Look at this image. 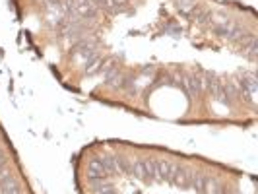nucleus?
Returning <instances> with one entry per match:
<instances>
[{
    "label": "nucleus",
    "instance_id": "nucleus-3",
    "mask_svg": "<svg viewBox=\"0 0 258 194\" xmlns=\"http://www.w3.org/2000/svg\"><path fill=\"white\" fill-rule=\"evenodd\" d=\"M101 177H111L103 167L101 157H91L88 161V179H101Z\"/></svg>",
    "mask_w": 258,
    "mask_h": 194
},
{
    "label": "nucleus",
    "instance_id": "nucleus-6",
    "mask_svg": "<svg viewBox=\"0 0 258 194\" xmlns=\"http://www.w3.org/2000/svg\"><path fill=\"white\" fill-rule=\"evenodd\" d=\"M142 169H144V181H155L157 173H155V163L154 159H142Z\"/></svg>",
    "mask_w": 258,
    "mask_h": 194
},
{
    "label": "nucleus",
    "instance_id": "nucleus-16",
    "mask_svg": "<svg viewBox=\"0 0 258 194\" xmlns=\"http://www.w3.org/2000/svg\"><path fill=\"white\" fill-rule=\"evenodd\" d=\"M0 148H2V142H0Z\"/></svg>",
    "mask_w": 258,
    "mask_h": 194
},
{
    "label": "nucleus",
    "instance_id": "nucleus-4",
    "mask_svg": "<svg viewBox=\"0 0 258 194\" xmlns=\"http://www.w3.org/2000/svg\"><path fill=\"white\" fill-rule=\"evenodd\" d=\"M182 88L188 95L200 93V76L198 74H182Z\"/></svg>",
    "mask_w": 258,
    "mask_h": 194
},
{
    "label": "nucleus",
    "instance_id": "nucleus-12",
    "mask_svg": "<svg viewBox=\"0 0 258 194\" xmlns=\"http://www.w3.org/2000/svg\"><path fill=\"white\" fill-rule=\"evenodd\" d=\"M93 194H118V190H116L113 184H105V186H101V188L93 190Z\"/></svg>",
    "mask_w": 258,
    "mask_h": 194
},
{
    "label": "nucleus",
    "instance_id": "nucleus-9",
    "mask_svg": "<svg viewBox=\"0 0 258 194\" xmlns=\"http://www.w3.org/2000/svg\"><path fill=\"white\" fill-rule=\"evenodd\" d=\"M221 188H223V186H221V184L216 181V179H212V177H206V182H204V192H202V194H220Z\"/></svg>",
    "mask_w": 258,
    "mask_h": 194
},
{
    "label": "nucleus",
    "instance_id": "nucleus-2",
    "mask_svg": "<svg viewBox=\"0 0 258 194\" xmlns=\"http://www.w3.org/2000/svg\"><path fill=\"white\" fill-rule=\"evenodd\" d=\"M190 181H192V173H190L188 169L177 165L175 173H173L171 182H173L175 186H179V188H188V186H190Z\"/></svg>",
    "mask_w": 258,
    "mask_h": 194
},
{
    "label": "nucleus",
    "instance_id": "nucleus-8",
    "mask_svg": "<svg viewBox=\"0 0 258 194\" xmlns=\"http://www.w3.org/2000/svg\"><path fill=\"white\" fill-rule=\"evenodd\" d=\"M0 194H24V190H22L20 181H18V179H12L10 182H6V184L0 186Z\"/></svg>",
    "mask_w": 258,
    "mask_h": 194
},
{
    "label": "nucleus",
    "instance_id": "nucleus-10",
    "mask_svg": "<svg viewBox=\"0 0 258 194\" xmlns=\"http://www.w3.org/2000/svg\"><path fill=\"white\" fill-rule=\"evenodd\" d=\"M204 182H206V175H198V173H192V181H190V186H192L196 192H204Z\"/></svg>",
    "mask_w": 258,
    "mask_h": 194
},
{
    "label": "nucleus",
    "instance_id": "nucleus-7",
    "mask_svg": "<svg viewBox=\"0 0 258 194\" xmlns=\"http://www.w3.org/2000/svg\"><path fill=\"white\" fill-rule=\"evenodd\" d=\"M101 161H103V167H105V171L113 177V175H120V171H118V163H116V157L115 155H103L101 157Z\"/></svg>",
    "mask_w": 258,
    "mask_h": 194
},
{
    "label": "nucleus",
    "instance_id": "nucleus-1",
    "mask_svg": "<svg viewBox=\"0 0 258 194\" xmlns=\"http://www.w3.org/2000/svg\"><path fill=\"white\" fill-rule=\"evenodd\" d=\"M154 163H155V173H157V179L171 182V179H173V173H175V169H177V163H171V161H165V159H159V161H154Z\"/></svg>",
    "mask_w": 258,
    "mask_h": 194
},
{
    "label": "nucleus",
    "instance_id": "nucleus-13",
    "mask_svg": "<svg viewBox=\"0 0 258 194\" xmlns=\"http://www.w3.org/2000/svg\"><path fill=\"white\" fill-rule=\"evenodd\" d=\"M8 154H6V150L4 148H0V169H4L6 165H8Z\"/></svg>",
    "mask_w": 258,
    "mask_h": 194
},
{
    "label": "nucleus",
    "instance_id": "nucleus-11",
    "mask_svg": "<svg viewBox=\"0 0 258 194\" xmlns=\"http://www.w3.org/2000/svg\"><path fill=\"white\" fill-rule=\"evenodd\" d=\"M175 4H177V8H179L182 14H186V16H188V12H190L192 8H196L194 0H175Z\"/></svg>",
    "mask_w": 258,
    "mask_h": 194
},
{
    "label": "nucleus",
    "instance_id": "nucleus-15",
    "mask_svg": "<svg viewBox=\"0 0 258 194\" xmlns=\"http://www.w3.org/2000/svg\"><path fill=\"white\" fill-rule=\"evenodd\" d=\"M155 74V66H144L142 68V76H154Z\"/></svg>",
    "mask_w": 258,
    "mask_h": 194
},
{
    "label": "nucleus",
    "instance_id": "nucleus-14",
    "mask_svg": "<svg viewBox=\"0 0 258 194\" xmlns=\"http://www.w3.org/2000/svg\"><path fill=\"white\" fill-rule=\"evenodd\" d=\"M165 33H171L173 37H179V35H181V27H177V26H167V27H165Z\"/></svg>",
    "mask_w": 258,
    "mask_h": 194
},
{
    "label": "nucleus",
    "instance_id": "nucleus-5",
    "mask_svg": "<svg viewBox=\"0 0 258 194\" xmlns=\"http://www.w3.org/2000/svg\"><path fill=\"white\" fill-rule=\"evenodd\" d=\"M86 66V74L88 76H95V74H99L101 72V66H103V58H101V54L97 52V54H93L88 62H84Z\"/></svg>",
    "mask_w": 258,
    "mask_h": 194
}]
</instances>
